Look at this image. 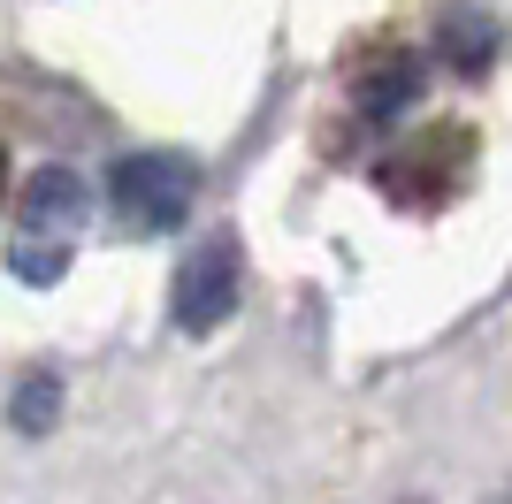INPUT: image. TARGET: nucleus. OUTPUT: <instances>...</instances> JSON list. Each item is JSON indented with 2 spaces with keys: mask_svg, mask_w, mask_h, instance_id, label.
<instances>
[{
  "mask_svg": "<svg viewBox=\"0 0 512 504\" xmlns=\"http://www.w3.org/2000/svg\"><path fill=\"white\" fill-rule=\"evenodd\" d=\"M230 306H237V245H199L176 268V329L207 336L230 321Z\"/></svg>",
  "mask_w": 512,
  "mask_h": 504,
  "instance_id": "nucleus-4",
  "label": "nucleus"
},
{
  "mask_svg": "<svg viewBox=\"0 0 512 504\" xmlns=\"http://www.w3.org/2000/svg\"><path fill=\"white\" fill-rule=\"evenodd\" d=\"M8 268H16L23 283H62L69 252H62V245H8Z\"/></svg>",
  "mask_w": 512,
  "mask_h": 504,
  "instance_id": "nucleus-8",
  "label": "nucleus"
},
{
  "mask_svg": "<svg viewBox=\"0 0 512 504\" xmlns=\"http://www.w3.org/2000/svg\"><path fill=\"white\" fill-rule=\"evenodd\" d=\"M107 199L130 230H176L199 199V168L184 153H123L107 168Z\"/></svg>",
  "mask_w": 512,
  "mask_h": 504,
  "instance_id": "nucleus-2",
  "label": "nucleus"
},
{
  "mask_svg": "<svg viewBox=\"0 0 512 504\" xmlns=\"http://www.w3.org/2000/svg\"><path fill=\"white\" fill-rule=\"evenodd\" d=\"M474 153H482V146H474V130L436 123V130H421L413 146H390L383 161H375V184H383L390 207H406V214H436V207H451V199L467 191Z\"/></svg>",
  "mask_w": 512,
  "mask_h": 504,
  "instance_id": "nucleus-1",
  "label": "nucleus"
},
{
  "mask_svg": "<svg viewBox=\"0 0 512 504\" xmlns=\"http://www.w3.org/2000/svg\"><path fill=\"white\" fill-rule=\"evenodd\" d=\"M436 62L451 69V77H482V69L497 62V23L490 16H444L436 23Z\"/></svg>",
  "mask_w": 512,
  "mask_h": 504,
  "instance_id": "nucleus-6",
  "label": "nucleus"
},
{
  "mask_svg": "<svg viewBox=\"0 0 512 504\" xmlns=\"http://www.w3.org/2000/svg\"><path fill=\"white\" fill-rule=\"evenodd\" d=\"M0 184H8V153H0Z\"/></svg>",
  "mask_w": 512,
  "mask_h": 504,
  "instance_id": "nucleus-9",
  "label": "nucleus"
},
{
  "mask_svg": "<svg viewBox=\"0 0 512 504\" xmlns=\"http://www.w3.org/2000/svg\"><path fill=\"white\" fill-rule=\"evenodd\" d=\"M54 413H62V382H54V375H31L16 390V428H23V436H39V428H54Z\"/></svg>",
  "mask_w": 512,
  "mask_h": 504,
  "instance_id": "nucleus-7",
  "label": "nucleus"
},
{
  "mask_svg": "<svg viewBox=\"0 0 512 504\" xmlns=\"http://www.w3.org/2000/svg\"><path fill=\"white\" fill-rule=\"evenodd\" d=\"M85 176H77V168H39V176H31V184H23V222H16V245H62L69 252V237L85 230Z\"/></svg>",
  "mask_w": 512,
  "mask_h": 504,
  "instance_id": "nucleus-5",
  "label": "nucleus"
},
{
  "mask_svg": "<svg viewBox=\"0 0 512 504\" xmlns=\"http://www.w3.org/2000/svg\"><path fill=\"white\" fill-rule=\"evenodd\" d=\"M344 84H352V115L360 123H398V115H413V100L428 84V54H413L406 39H367L344 62Z\"/></svg>",
  "mask_w": 512,
  "mask_h": 504,
  "instance_id": "nucleus-3",
  "label": "nucleus"
}]
</instances>
